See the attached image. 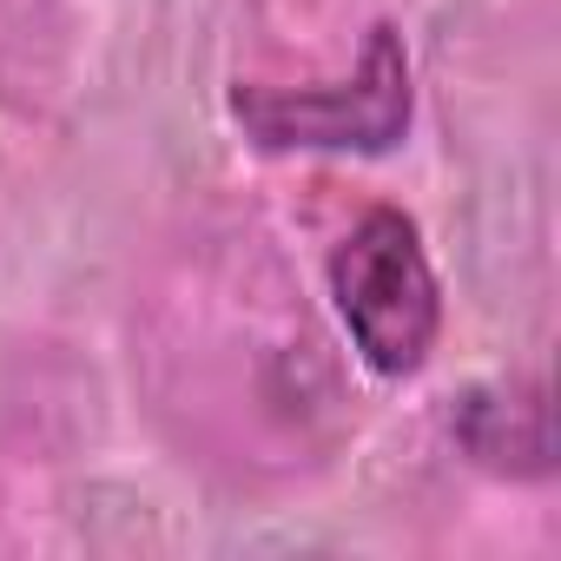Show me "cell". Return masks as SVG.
<instances>
[{"label": "cell", "mask_w": 561, "mask_h": 561, "mask_svg": "<svg viewBox=\"0 0 561 561\" xmlns=\"http://www.w3.org/2000/svg\"><path fill=\"white\" fill-rule=\"evenodd\" d=\"M410 54L390 21L364 34L357 73L337 87H231V119L264 152H390L410 133Z\"/></svg>", "instance_id": "2"}, {"label": "cell", "mask_w": 561, "mask_h": 561, "mask_svg": "<svg viewBox=\"0 0 561 561\" xmlns=\"http://www.w3.org/2000/svg\"><path fill=\"white\" fill-rule=\"evenodd\" d=\"M331 298L377 377H416L443 337V285L423 231L397 205H370L331 251Z\"/></svg>", "instance_id": "1"}]
</instances>
